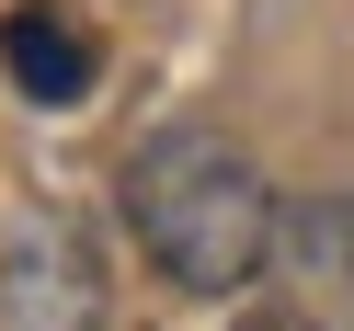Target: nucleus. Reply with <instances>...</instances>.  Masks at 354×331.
Returning a JSON list of instances; mask_svg holds the SVG:
<instances>
[{
	"label": "nucleus",
	"instance_id": "1",
	"mask_svg": "<svg viewBox=\"0 0 354 331\" xmlns=\"http://www.w3.org/2000/svg\"><path fill=\"white\" fill-rule=\"evenodd\" d=\"M126 229L171 285L229 297V285H252L274 263V194L217 126H160L126 160Z\"/></svg>",
	"mask_w": 354,
	"mask_h": 331
},
{
	"label": "nucleus",
	"instance_id": "2",
	"mask_svg": "<svg viewBox=\"0 0 354 331\" xmlns=\"http://www.w3.org/2000/svg\"><path fill=\"white\" fill-rule=\"evenodd\" d=\"M0 69L24 80L35 103H80V92H92V35H80V12L24 0V12L0 23Z\"/></svg>",
	"mask_w": 354,
	"mask_h": 331
},
{
	"label": "nucleus",
	"instance_id": "3",
	"mask_svg": "<svg viewBox=\"0 0 354 331\" xmlns=\"http://www.w3.org/2000/svg\"><path fill=\"white\" fill-rule=\"evenodd\" d=\"M240 331H308V320H286V308H263V320H240Z\"/></svg>",
	"mask_w": 354,
	"mask_h": 331
}]
</instances>
